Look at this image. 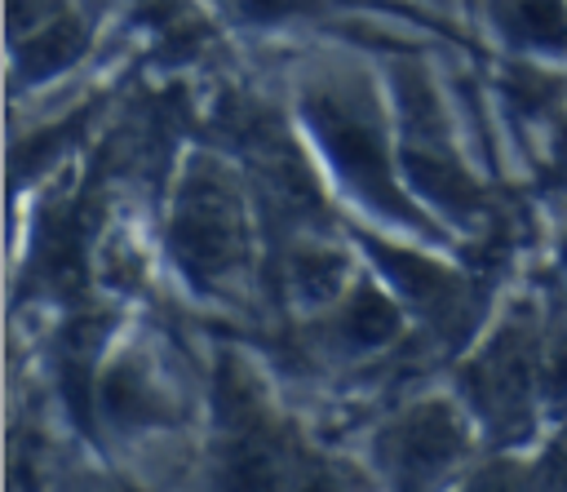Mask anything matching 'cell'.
<instances>
[{"label": "cell", "mask_w": 567, "mask_h": 492, "mask_svg": "<svg viewBox=\"0 0 567 492\" xmlns=\"http://www.w3.org/2000/svg\"><path fill=\"white\" fill-rule=\"evenodd\" d=\"M381 448H385V465H390L394 483L403 492H421L430 479H439L465 452V426L447 403L430 399V403L408 408L385 430Z\"/></svg>", "instance_id": "277c9868"}, {"label": "cell", "mask_w": 567, "mask_h": 492, "mask_svg": "<svg viewBox=\"0 0 567 492\" xmlns=\"http://www.w3.org/2000/svg\"><path fill=\"white\" fill-rule=\"evenodd\" d=\"M518 35L536 44H563L567 40V4L563 0H518L514 9Z\"/></svg>", "instance_id": "8fae6325"}, {"label": "cell", "mask_w": 567, "mask_h": 492, "mask_svg": "<svg viewBox=\"0 0 567 492\" xmlns=\"http://www.w3.org/2000/svg\"><path fill=\"white\" fill-rule=\"evenodd\" d=\"M377 262L385 266V275H390V284L399 288V293H408L416 306H425V310H434V315H443L447 310V301H456V279L443 270V266H434V262H425V257H412V253H385V248H377Z\"/></svg>", "instance_id": "52a82bcc"}, {"label": "cell", "mask_w": 567, "mask_h": 492, "mask_svg": "<svg viewBox=\"0 0 567 492\" xmlns=\"http://www.w3.org/2000/svg\"><path fill=\"white\" fill-rule=\"evenodd\" d=\"M284 465L279 452L261 439V430H235L221 457V492H279Z\"/></svg>", "instance_id": "5b68a950"}, {"label": "cell", "mask_w": 567, "mask_h": 492, "mask_svg": "<svg viewBox=\"0 0 567 492\" xmlns=\"http://www.w3.org/2000/svg\"><path fill=\"white\" fill-rule=\"evenodd\" d=\"M301 492H350L337 474H310L306 483H301Z\"/></svg>", "instance_id": "9a60e30c"}, {"label": "cell", "mask_w": 567, "mask_h": 492, "mask_svg": "<svg viewBox=\"0 0 567 492\" xmlns=\"http://www.w3.org/2000/svg\"><path fill=\"white\" fill-rule=\"evenodd\" d=\"M341 328H346V337L354 346H385L399 332V310L390 306L385 293L359 288L354 301H350V310H346V319H341Z\"/></svg>", "instance_id": "30bf717a"}, {"label": "cell", "mask_w": 567, "mask_h": 492, "mask_svg": "<svg viewBox=\"0 0 567 492\" xmlns=\"http://www.w3.org/2000/svg\"><path fill=\"white\" fill-rule=\"evenodd\" d=\"M18 44H22V62H27L31 75H53V71H62L66 62H75L84 53V27L66 13H58L53 22H44L40 31H31Z\"/></svg>", "instance_id": "ba28073f"}, {"label": "cell", "mask_w": 567, "mask_h": 492, "mask_svg": "<svg viewBox=\"0 0 567 492\" xmlns=\"http://www.w3.org/2000/svg\"><path fill=\"white\" fill-rule=\"evenodd\" d=\"M408 177H412L434 204H447V208H470V204H474V186H470L465 173H461L447 155H439V151L412 146V151H408Z\"/></svg>", "instance_id": "9c48e42d"}, {"label": "cell", "mask_w": 567, "mask_h": 492, "mask_svg": "<svg viewBox=\"0 0 567 492\" xmlns=\"http://www.w3.org/2000/svg\"><path fill=\"white\" fill-rule=\"evenodd\" d=\"M310 115V129L319 137V146L328 151V160L337 164V173L372 204L381 208L385 217H412L408 213V199L399 195L394 186V173H390V155H385V142L377 133V124L363 115V111H350L346 102L337 98H310L306 106Z\"/></svg>", "instance_id": "7a4b0ae2"}, {"label": "cell", "mask_w": 567, "mask_h": 492, "mask_svg": "<svg viewBox=\"0 0 567 492\" xmlns=\"http://www.w3.org/2000/svg\"><path fill=\"white\" fill-rule=\"evenodd\" d=\"M97 408L115 421V426H151L155 417H164L159 394L146 386V377L120 359L97 377Z\"/></svg>", "instance_id": "8992f818"}, {"label": "cell", "mask_w": 567, "mask_h": 492, "mask_svg": "<svg viewBox=\"0 0 567 492\" xmlns=\"http://www.w3.org/2000/svg\"><path fill=\"white\" fill-rule=\"evenodd\" d=\"M301 0H244V13L248 18H284V13H292Z\"/></svg>", "instance_id": "5bb4252c"}, {"label": "cell", "mask_w": 567, "mask_h": 492, "mask_svg": "<svg viewBox=\"0 0 567 492\" xmlns=\"http://www.w3.org/2000/svg\"><path fill=\"white\" fill-rule=\"evenodd\" d=\"M563 262H567V244H563Z\"/></svg>", "instance_id": "2e32d148"}, {"label": "cell", "mask_w": 567, "mask_h": 492, "mask_svg": "<svg viewBox=\"0 0 567 492\" xmlns=\"http://www.w3.org/2000/svg\"><path fill=\"white\" fill-rule=\"evenodd\" d=\"M461 492H527V483H523V474L514 465H487Z\"/></svg>", "instance_id": "4fadbf2b"}, {"label": "cell", "mask_w": 567, "mask_h": 492, "mask_svg": "<svg viewBox=\"0 0 567 492\" xmlns=\"http://www.w3.org/2000/svg\"><path fill=\"white\" fill-rule=\"evenodd\" d=\"M168 239L190 279L208 284L230 275L248 253V226L235 191L217 173H190L177 191Z\"/></svg>", "instance_id": "6da1fadb"}, {"label": "cell", "mask_w": 567, "mask_h": 492, "mask_svg": "<svg viewBox=\"0 0 567 492\" xmlns=\"http://www.w3.org/2000/svg\"><path fill=\"white\" fill-rule=\"evenodd\" d=\"M465 381L487 421L518 426L532 412V394H536V337L518 319L505 324L487 341V350L470 363Z\"/></svg>", "instance_id": "3957f363"}, {"label": "cell", "mask_w": 567, "mask_h": 492, "mask_svg": "<svg viewBox=\"0 0 567 492\" xmlns=\"http://www.w3.org/2000/svg\"><path fill=\"white\" fill-rule=\"evenodd\" d=\"M341 270H346L341 257H332V253H306V257L297 262V284H301L310 297H332Z\"/></svg>", "instance_id": "7c38bea8"}]
</instances>
